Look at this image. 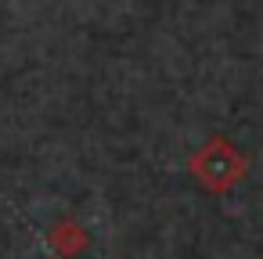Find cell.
<instances>
[{
  "mask_svg": "<svg viewBox=\"0 0 263 259\" xmlns=\"http://www.w3.org/2000/svg\"><path fill=\"white\" fill-rule=\"evenodd\" d=\"M249 162L245 155L227 141V137H209L195 155H191V176L198 180L202 191L209 194H227L241 176H245Z\"/></svg>",
  "mask_w": 263,
  "mask_h": 259,
  "instance_id": "6da1fadb",
  "label": "cell"
},
{
  "mask_svg": "<svg viewBox=\"0 0 263 259\" xmlns=\"http://www.w3.org/2000/svg\"><path fill=\"white\" fill-rule=\"evenodd\" d=\"M87 245H90V234H87L76 220H62V223L51 227V248H54L62 259H76V255H83Z\"/></svg>",
  "mask_w": 263,
  "mask_h": 259,
  "instance_id": "7a4b0ae2",
  "label": "cell"
}]
</instances>
